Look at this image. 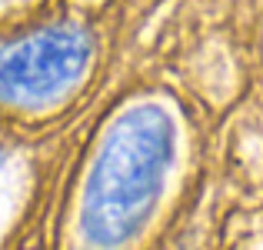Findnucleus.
<instances>
[{
  "label": "nucleus",
  "instance_id": "7ed1b4c3",
  "mask_svg": "<svg viewBox=\"0 0 263 250\" xmlns=\"http://www.w3.org/2000/svg\"><path fill=\"white\" fill-rule=\"evenodd\" d=\"M0 170H4V154H0Z\"/></svg>",
  "mask_w": 263,
  "mask_h": 250
},
{
  "label": "nucleus",
  "instance_id": "f257e3e1",
  "mask_svg": "<svg viewBox=\"0 0 263 250\" xmlns=\"http://www.w3.org/2000/svg\"><path fill=\"white\" fill-rule=\"evenodd\" d=\"M174 117L157 103H137L114 120L80 200V234L93 250L123 247L143 227L174 164Z\"/></svg>",
  "mask_w": 263,
  "mask_h": 250
},
{
  "label": "nucleus",
  "instance_id": "f03ea898",
  "mask_svg": "<svg viewBox=\"0 0 263 250\" xmlns=\"http://www.w3.org/2000/svg\"><path fill=\"white\" fill-rule=\"evenodd\" d=\"M93 44L80 27L53 24L0 47V103L44 107L84 77Z\"/></svg>",
  "mask_w": 263,
  "mask_h": 250
}]
</instances>
